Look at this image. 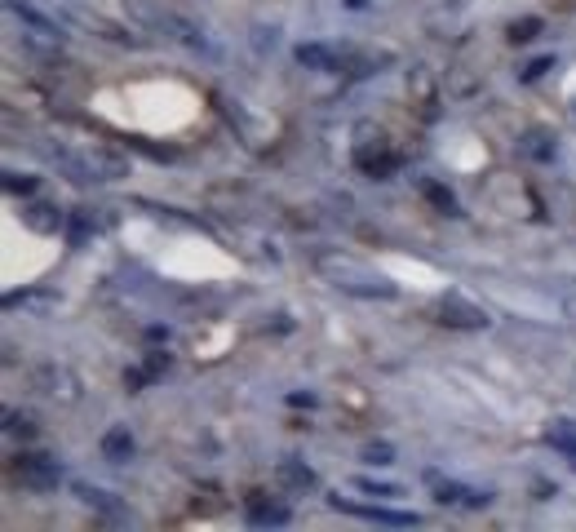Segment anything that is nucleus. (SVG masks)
Returning a JSON list of instances; mask_svg holds the SVG:
<instances>
[{
	"mask_svg": "<svg viewBox=\"0 0 576 532\" xmlns=\"http://www.w3.org/2000/svg\"><path fill=\"white\" fill-rule=\"evenodd\" d=\"M315 266H319V275H324L333 288H342V293H355V297H395V293H399L381 270H368L364 262H355V257L319 253Z\"/></svg>",
	"mask_w": 576,
	"mask_h": 532,
	"instance_id": "nucleus-1",
	"label": "nucleus"
},
{
	"mask_svg": "<svg viewBox=\"0 0 576 532\" xmlns=\"http://www.w3.org/2000/svg\"><path fill=\"white\" fill-rule=\"evenodd\" d=\"M53 160L71 173V182H116L125 177V160L102 147H89V151H53Z\"/></svg>",
	"mask_w": 576,
	"mask_h": 532,
	"instance_id": "nucleus-2",
	"label": "nucleus"
},
{
	"mask_svg": "<svg viewBox=\"0 0 576 532\" xmlns=\"http://www.w3.org/2000/svg\"><path fill=\"white\" fill-rule=\"evenodd\" d=\"M333 510H342V515H355V519H368V524H390V528H417L421 515L417 510H390V506H351V501L333 497L328 501Z\"/></svg>",
	"mask_w": 576,
	"mask_h": 532,
	"instance_id": "nucleus-3",
	"label": "nucleus"
},
{
	"mask_svg": "<svg viewBox=\"0 0 576 532\" xmlns=\"http://www.w3.org/2000/svg\"><path fill=\"white\" fill-rule=\"evenodd\" d=\"M18 479L36 492L58 488V461L53 457H18Z\"/></svg>",
	"mask_w": 576,
	"mask_h": 532,
	"instance_id": "nucleus-4",
	"label": "nucleus"
},
{
	"mask_svg": "<svg viewBox=\"0 0 576 532\" xmlns=\"http://www.w3.org/2000/svg\"><path fill=\"white\" fill-rule=\"evenodd\" d=\"M439 320L452 324V329H488V311H479V306H470L466 297H443L439 302Z\"/></svg>",
	"mask_w": 576,
	"mask_h": 532,
	"instance_id": "nucleus-5",
	"label": "nucleus"
},
{
	"mask_svg": "<svg viewBox=\"0 0 576 532\" xmlns=\"http://www.w3.org/2000/svg\"><path fill=\"white\" fill-rule=\"evenodd\" d=\"M430 483H434V492H439V501L443 506H475V510H484L488 501H492V492H479V488H466V483H452V479H439V474H430Z\"/></svg>",
	"mask_w": 576,
	"mask_h": 532,
	"instance_id": "nucleus-6",
	"label": "nucleus"
},
{
	"mask_svg": "<svg viewBox=\"0 0 576 532\" xmlns=\"http://www.w3.org/2000/svg\"><path fill=\"white\" fill-rule=\"evenodd\" d=\"M545 444L576 466V422H572V417H554V422L545 426Z\"/></svg>",
	"mask_w": 576,
	"mask_h": 532,
	"instance_id": "nucleus-7",
	"label": "nucleus"
},
{
	"mask_svg": "<svg viewBox=\"0 0 576 532\" xmlns=\"http://www.w3.org/2000/svg\"><path fill=\"white\" fill-rule=\"evenodd\" d=\"M297 62L306 71H333L342 67V49H333V45H297Z\"/></svg>",
	"mask_w": 576,
	"mask_h": 532,
	"instance_id": "nucleus-8",
	"label": "nucleus"
},
{
	"mask_svg": "<svg viewBox=\"0 0 576 532\" xmlns=\"http://www.w3.org/2000/svg\"><path fill=\"white\" fill-rule=\"evenodd\" d=\"M249 524H258V528H271V524H288V506H279V501H266L262 492H253L249 497Z\"/></svg>",
	"mask_w": 576,
	"mask_h": 532,
	"instance_id": "nucleus-9",
	"label": "nucleus"
},
{
	"mask_svg": "<svg viewBox=\"0 0 576 532\" xmlns=\"http://www.w3.org/2000/svg\"><path fill=\"white\" fill-rule=\"evenodd\" d=\"M275 479L284 483V488H297V492L315 488V470H310V466H301L297 457H288V461H279V466H275Z\"/></svg>",
	"mask_w": 576,
	"mask_h": 532,
	"instance_id": "nucleus-10",
	"label": "nucleus"
},
{
	"mask_svg": "<svg viewBox=\"0 0 576 532\" xmlns=\"http://www.w3.org/2000/svg\"><path fill=\"white\" fill-rule=\"evenodd\" d=\"M102 457H107V461H129V457H134V435H129V426H111V431L102 435Z\"/></svg>",
	"mask_w": 576,
	"mask_h": 532,
	"instance_id": "nucleus-11",
	"label": "nucleus"
},
{
	"mask_svg": "<svg viewBox=\"0 0 576 532\" xmlns=\"http://www.w3.org/2000/svg\"><path fill=\"white\" fill-rule=\"evenodd\" d=\"M27 227H32V231H58L62 213L49 209V204H36V209H27Z\"/></svg>",
	"mask_w": 576,
	"mask_h": 532,
	"instance_id": "nucleus-12",
	"label": "nucleus"
},
{
	"mask_svg": "<svg viewBox=\"0 0 576 532\" xmlns=\"http://www.w3.org/2000/svg\"><path fill=\"white\" fill-rule=\"evenodd\" d=\"M541 36V18H518V23H510V40L514 45H527Z\"/></svg>",
	"mask_w": 576,
	"mask_h": 532,
	"instance_id": "nucleus-13",
	"label": "nucleus"
},
{
	"mask_svg": "<svg viewBox=\"0 0 576 532\" xmlns=\"http://www.w3.org/2000/svg\"><path fill=\"white\" fill-rule=\"evenodd\" d=\"M523 151L536 155V160H550L554 147H550V138H545V134H527V138H523Z\"/></svg>",
	"mask_w": 576,
	"mask_h": 532,
	"instance_id": "nucleus-14",
	"label": "nucleus"
},
{
	"mask_svg": "<svg viewBox=\"0 0 576 532\" xmlns=\"http://www.w3.org/2000/svg\"><path fill=\"white\" fill-rule=\"evenodd\" d=\"M355 488L373 492V497H399V488H395V483H377V479H355Z\"/></svg>",
	"mask_w": 576,
	"mask_h": 532,
	"instance_id": "nucleus-15",
	"label": "nucleus"
},
{
	"mask_svg": "<svg viewBox=\"0 0 576 532\" xmlns=\"http://www.w3.org/2000/svg\"><path fill=\"white\" fill-rule=\"evenodd\" d=\"M364 457H368V461H373V466H386V461H390V457H395V448H390V444H377V440H373V444L364 448Z\"/></svg>",
	"mask_w": 576,
	"mask_h": 532,
	"instance_id": "nucleus-16",
	"label": "nucleus"
},
{
	"mask_svg": "<svg viewBox=\"0 0 576 532\" xmlns=\"http://www.w3.org/2000/svg\"><path fill=\"white\" fill-rule=\"evenodd\" d=\"M5 431H9V435H32L36 426H32V417H18V413H9V417H5Z\"/></svg>",
	"mask_w": 576,
	"mask_h": 532,
	"instance_id": "nucleus-17",
	"label": "nucleus"
},
{
	"mask_svg": "<svg viewBox=\"0 0 576 532\" xmlns=\"http://www.w3.org/2000/svg\"><path fill=\"white\" fill-rule=\"evenodd\" d=\"M426 195H430V200H434V204H439V209H443V213H457V200H452V195H448V191H443V186H426Z\"/></svg>",
	"mask_w": 576,
	"mask_h": 532,
	"instance_id": "nucleus-18",
	"label": "nucleus"
},
{
	"mask_svg": "<svg viewBox=\"0 0 576 532\" xmlns=\"http://www.w3.org/2000/svg\"><path fill=\"white\" fill-rule=\"evenodd\" d=\"M5 186H9V191H23V195H32L36 191V177H18V173H5Z\"/></svg>",
	"mask_w": 576,
	"mask_h": 532,
	"instance_id": "nucleus-19",
	"label": "nucleus"
},
{
	"mask_svg": "<svg viewBox=\"0 0 576 532\" xmlns=\"http://www.w3.org/2000/svg\"><path fill=\"white\" fill-rule=\"evenodd\" d=\"M550 62H554V58H536L532 67L523 71V80H536V76H541V71H550Z\"/></svg>",
	"mask_w": 576,
	"mask_h": 532,
	"instance_id": "nucleus-20",
	"label": "nucleus"
}]
</instances>
